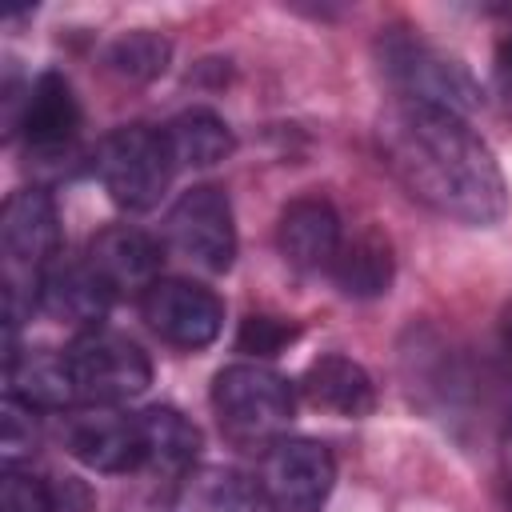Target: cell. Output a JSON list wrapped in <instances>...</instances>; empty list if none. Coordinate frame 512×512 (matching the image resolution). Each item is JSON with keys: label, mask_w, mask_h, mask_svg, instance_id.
<instances>
[{"label": "cell", "mask_w": 512, "mask_h": 512, "mask_svg": "<svg viewBox=\"0 0 512 512\" xmlns=\"http://www.w3.org/2000/svg\"><path fill=\"white\" fill-rule=\"evenodd\" d=\"M256 484L276 512H320L336 488V460L320 440L280 436L264 448Z\"/></svg>", "instance_id": "8"}, {"label": "cell", "mask_w": 512, "mask_h": 512, "mask_svg": "<svg viewBox=\"0 0 512 512\" xmlns=\"http://www.w3.org/2000/svg\"><path fill=\"white\" fill-rule=\"evenodd\" d=\"M500 472H504V504L512 512V412H508V428H504V448H500Z\"/></svg>", "instance_id": "27"}, {"label": "cell", "mask_w": 512, "mask_h": 512, "mask_svg": "<svg viewBox=\"0 0 512 512\" xmlns=\"http://www.w3.org/2000/svg\"><path fill=\"white\" fill-rule=\"evenodd\" d=\"M4 372H8V396L24 400L36 412L40 408L60 412V408H72L76 404L68 360L56 348H28V352H20L16 340H8Z\"/></svg>", "instance_id": "18"}, {"label": "cell", "mask_w": 512, "mask_h": 512, "mask_svg": "<svg viewBox=\"0 0 512 512\" xmlns=\"http://www.w3.org/2000/svg\"><path fill=\"white\" fill-rule=\"evenodd\" d=\"M300 328L292 320H280V316H264V312H252L240 320V332H236V352L252 356V360H272L280 356L288 344H296Z\"/></svg>", "instance_id": "23"}, {"label": "cell", "mask_w": 512, "mask_h": 512, "mask_svg": "<svg viewBox=\"0 0 512 512\" xmlns=\"http://www.w3.org/2000/svg\"><path fill=\"white\" fill-rule=\"evenodd\" d=\"M296 392L312 408H324V412L344 416V420H360V416H368L376 408V384H372L368 368L356 364L344 352L316 356L304 368V376L296 380Z\"/></svg>", "instance_id": "16"}, {"label": "cell", "mask_w": 512, "mask_h": 512, "mask_svg": "<svg viewBox=\"0 0 512 512\" xmlns=\"http://www.w3.org/2000/svg\"><path fill=\"white\" fill-rule=\"evenodd\" d=\"M376 152L392 180L444 220L492 228L508 212L496 152L460 112L392 100L376 116Z\"/></svg>", "instance_id": "1"}, {"label": "cell", "mask_w": 512, "mask_h": 512, "mask_svg": "<svg viewBox=\"0 0 512 512\" xmlns=\"http://www.w3.org/2000/svg\"><path fill=\"white\" fill-rule=\"evenodd\" d=\"M140 316L164 344L180 352H200L224 328V300L200 280L160 276L140 292Z\"/></svg>", "instance_id": "9"}, {"label": "cell", "mask_w": 512, "mask_h": 512, "mask_svg": "<svg viewBox=\"0 0 512 512\" xmlns=\"http://www.w3.org/2000/svg\"><path fill=\"white\" fill-rule=\"evenodd\" d=\"M84 256L96 264V272L108 280V288L116 296L144 292L148 284L160 280V264H164L160 240L136 224H112V228L96 232Z\"/></svg>", "instance_id": "15"}, {"label": "cell", "mask_w": 512, "mask_h": 512, "mask_svg": "<svg viewBox=\"0 0 512 512\" xmlns=\"http://www.w3.org/2000/svg\"><path fill=\"white\" fill-rule=\"evenodd\" d=\"M76 404H124L148 392L152 384V360L148 352L112 328H88L76 332L64 348Z\"/></svg>", "instance_id": "6"}, {"label": "cell", "mask_w": 512, "mask_h": 512, "mask_svg": "<svg viewBox=\"0 0 512 512\" xmlns=\"http://www.w3.org/2000/svg\"><path fill=\"white\" fill-rule=\"evenodd\" d=\"M340 244H344V224L324 196H300L276 220V248L284 264L304 276L332 272Z\"/></svg>", "instance_id": "14"}, {"label": "cell", "mask_w": 512, "mask_h": 512, "mask_svg": "<svg viewBox=\"0 0 512 512\" xmlns=\"http://www.w3.org/2000/svg\"><path fill=\"white\" fill-rule=\"evenodd\" d=\"M0 412H4L0 416V448H4V468H8V464H20L36 444V408H28L16 396H4Z\"/></svg>", "instance_id": "25"}, {"label": "cell", "mask_w": 512, "mask_h": 512, "mask_svg": "<svg viewBox=\"0 0 512 512\" xmlns=\"http://www.w3.org/2000/svg\"><path fill=\"white\" fill-rule=\"evenodd\" d=\"M64 448L76 464L100 476L144 472L140 412H120L112 404H88L64 420Z\"/></svg>", "instance_id": "10"}, {"label": "cell", "mask_w": 512, "mask_h": 512, "mask_svg": "<svg viewBox=\"0 0 512 512\" xmlns=\"http://www.w3.org/2000/svg\"><path fill=\"white\" fill-rule=\"evenodd\" d=\"M168 60H172V44H168V36H160L152 28L124 32L104 52L108 72H116L120 80H132V84H148V80L164 76Z\"/></svg>", "instance_id": "22"}, {"label": "cell", "mask_w": 512, "mask_h": 512, "mask_svg": "<svg viewBox=\"0 0 512 512\" xmlns=\"http://www.w3.org/2000/svg\"><path fill=\"white\" fill-rule=\"evenodd\" d=\"M328 276L340 288V296H348V300H376V296H384L392 288V276H396V256H392L388 236L376 232V228L344 236L340 256H336Z\"/></svg>", "instance_id": "19"}, {"label": "cell", "mask_w": 512, "mask_h": 512, "mask_svg": "<svg viewBox=\"0 0 512 512\" xmlns=\"http://www.w3.org/2000/svg\"><path fill=\"white\" fill-rule=\"evenodd\" d=\"M492 92H496L500 108L512 116V32L496 44V56H492Z\"/></svg>", "instance_id": "26"}, {"label": "cell", "mask_w": 512, "mask_h": 512, "mask_svg": "<svg viewBox=\"0 0 512 512\" xmlns=\"http://www.w3.org/2000/svg\"><path fill=\"white\" fill-rule=\"evenodd\" d=\"M112 300H116V292L96 272V264L88 256H64V252L36 276V292H32V304L44 316H52L76 332L104 328Z\"/></svg>", "instance_id": "12"}, {"label": "cell", "mask_w": 512, "mask_h": 512, "mask_svg": "<svg viewBox=\"0 0 512 512\" xmlns=\"http://www.w3.org/2000/svg\"><path fill=\"white\" fill-rule=\"evenodd\" d=\"M504 360H508V384H512V308H508V320H504Z\"/></svg>", "instance_id": "28"}, {"label": "cell", "mask_w": 512, "mask_h": 512, "mask_svg": "<svg viewBox=\"0 0 512 512\" xmlns=\"http://www.w3.org/2000/svg\"><path fill=\"white\" fill-rule=\"evenodd\" d=\"M168 152L176 168H216L236 152V136L212 108H184L164 124Z\"/></svg>", "instance_id": "21"}, {"label": "cell", "mask_w": 512, "mask_h": 512, "mask_svg": "<svg viewBox=\"0 0 512 512\" xmlns=\"http://www.w3.org/2000/svg\"><path fill=\"white\" fill-rule=\"evenodd\" d=\"M176 172L180 168L168 152L164 128L152 124H120L96 148V176L112 204L124 212L156 208Z\"/></svg>", "instance_id": "4"}, {"label": "cell", "mask_w": 512, "mask_h": 512, "mask_svg": "<svg viewBox=\"0 0 512 512\" xmlns=\"http://www.w3.org/2000/svg\"><path fill=\"white\" fill-rule=\"evenodd\" d=\"M260 504V484L228 464L192 468L172 492V512H260Z\"/></svg>", "instance_id": "20"}, {"label": "cell", "mask_w": 512, "mask_h": 512, "mask_svg": "<svg viewBox=\"0 0 512 512\" xmlns=\"http://www.w3.org/2000/svg\"><path fill=\"white\" fill-rule=\"evenodd\" d=\"M80 124H84V116H80V100H76L68 76L56 72V68H44L28 84V92L20 100V112L8 124V132H20L28 156L60 160L76 144Z\"/></svg>", "instance_id": "11"}, {"label": "cell", "mask_w": 512, "mask_h": 512, "mask_svg": "<svg viewBox=\"0 0 512 512\" xmlns=\"http://www.w3.org/2000/svg\"><path fill=\"white\" fill-rule=\"evenodd\" d=\"M212 412L236 448L264 452L296 416V384L260 360H240L212 376Z\"/></svg>", "instance_id": "3"}, {"label": "cell", "mask_w": 512, "mask_h": 512, "mask_svg": "<svg viewBox=\"0 0 512 512\" xmlns=\"http://www.w3.org/2000/svg\"><path fill=\"white\" fill-rule=\"evenodd\" d=\"M140 432H144V472H152L156 480H168L176 492L204 448L200 428L180 408L152 404L140 412Z\"/></svg>", "instance_id": "17"}, {"label": "cell", "mask_w": 512, "mask_h": 512, "mask_svg": "<svg viewBox=\"0 0 512 512\" xmlns=\"http://www.w3.org/2000/svg\"><path fill=\"white\" fill-rule=\"evenodd\" d=\"M0 248H4V260L20 272H32V280L60 256V212H56L52 192L16 188L4 200V208H0Z\"/></svg>", "instance_id": "13"}, {"label": "cell", "mask_w": 512, "mask_h": 512, "mask_svg": "<svg viewBox=\"0 0 512 512\" xmlns=\"http://www.w3.org/2000/svg\"><path fill=\"white\" fill-rule=\"evenodd\" d=\"M0 512H60L56 488L20 464H8L0 480Z\"/></svg>", "instance_id": "24"}, {"label": "cell", "mask_w": 512, "mask_h": 512, "mask_svg": "<svg viewBox=\"0 0 512 512\" xmlns=\"http://www.w3.org/2000/svg\"><path fill=\"white\" fill-rule=\"evenodd\" d=\"M164 240L200 272H228L236 260V216L220 184H192L164 216Z\"/></svg>", "instance_id": "7"}, {"label": "cell", "mask_w": 512, "mask_h": 512, "mask_svg": "<svg viewBox=\"0 0 512 512\" xmlns=\"http://www.w3.org/2000/svg\"><path fill=\"white\" fill-rule=\"evenodd\" d=\"M400 368H404L412 400L424 412H432L436 420H448V424L472 420L468 412L480 400L476 368L436 328H412L408 332V340L400 344Z\"/></svg>", "instance_id": "5"}, {"label": "cell", "mask_w": 512, "mask_h": 512, "mask_svg": "<svg viewBox=\"0 0 512 512\" xmlns=\"http://www.w3.org/2000/svg\"><path fill=\"white\" fill-rule=\"evenodd\" d=\"M376 52V68L384 76V84L396 92V100H412V104H436L448 112L468 116L472 108H480V84L468 72V64L436 44H428L420 32L392 24L376 36L372 44Z\"/></svg>", "instance_id": "2"}]
</instances>
